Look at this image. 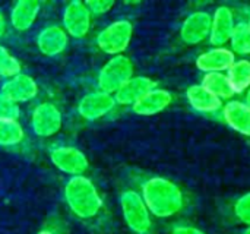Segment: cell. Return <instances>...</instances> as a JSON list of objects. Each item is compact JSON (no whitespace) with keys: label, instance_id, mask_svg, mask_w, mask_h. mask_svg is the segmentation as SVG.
<instances>
[{"label":"cell","instance_id":"obj_1","mask_svg":"<svg viewBox=\"0 0 250 234\" xmlns=\"http://www.w3.org/2000/svg\"><path fill=\"white\" fill-rule=\"evenodd\" d=\"M142 199L148 211L158 218H170L179 214L185 205L183 192L168 179L151 177L142 185Z\"/></svg>","mask_w":250,"mask_h":234},{"label":"cell","instance_id":"obj_2","mask_svg":"<svg viewBox=\"0 0 250 234\" xmlns=\"http://www.w3.org/2000/svg\"><path fill=\"white\" fill-rule=\"evenodd\" d=\"M64 199L69 210L82 220L94 218L103 208V199L95 185L85 176H76L67 180Z\"/></svg>","mask_w":250,"mask_h":234},{"label":"cell","instance_id":"obj_3","mask_svg":"<svg viewBox=\"0 0 250 234\" xmlns=\"http://www.w3.org/2000/svg\"><path fill=\"white\" fill-rule=\"evenodd\" d=\"M133 63L132 60L125 56H113L108 62L101 67L98 73V86L100 91L107 94H116L130 78H133Z\"/></svg>","mask_w":250,"mask_h":234},{"label":"cell","instance_id":"obj_4","mask_svg":"<svg viewBox=\"0 0 250 234\" xmlns=\"http://www.w3.org/2000/svg\"><path fill=\"white\" fill-rule=\"evenodd\" d=\"M120 208L126 226L136 234H148L151 230V213L142 196L135 191H125L120 196Z\"/></svg>","mask_w":250,"mask_h":234},{"label":"cell","instance_id":"obj_5","mask_svg":"<svg viewBox=\"0 0 250 234\" xmlns=\"http://www.w3.org/2000/svg\"><path fill=\"white\" fill-rule=\"evenodd\" d=\"M133 37V25L127 19H119L107 25L98 35H97V45L98 48L113 56L123 54L129 47Z\"/></svg>","mask_w":250,"mask_h":234},{"label":"cell","instance_id":"obj_6","mask_svg":"<svg viewBox=\"0 0 250 234\" xmlns=\"http://www.w3.org/2000/svg\"><path fill=\"white\" fill-rule=\"evenodd\" d=\"M62 125V113L53 103H41L34 108L31 116V128L37 136L50 138L60 132Z\"/></svg>","mask_w":250,"mask_h":234},{"label":"cell","instance_id":"obj_7","mask_svg":"<svg viewBox=\"0 0 250 234\" xmlns=\"http://www.w3.org/2000/svg\"><path fill=\"white\" fill-rule=\"evenodd\" d=\"M91 12L85 1L73 0L67 3L63 12V29L72 38H83L91 29Z\"/></svg>","mask_w":250,"mask_h":234},{"label":"cell","instance_id":"obj_8","mask_svg":"<svg viewBox=\"0 0 250 234\" xmlns=\"http://www.w3.org/2000/svg\"><path fill=\"white\" fill-rule=\"evenodd\" d=\"M50 160L54 164L56 169L60 171L76 177V176H83L85 171L89 167V161L86 155L73 147H59L54 148L50 152Z\"/></svg>","mask_w":250,"mask_h":234},{"label":"cell","instance_id":"obj_9","mask_svg":"<svg viewBox=\"0 0 250 234\" xmlns=\"http://www.w3.org/2000/svg\"><path fill=\"white\" fill-rule=\"evenodd\" d=\"M116 107L114 95L95 91L86 94L78 104V113L82 119L88 122H95L104 116H107Z\"/></svg>","mask_w":250,"mask_h":234},{"label":"cell","instance_id":"obj_10","mask_svg":"<svg viewBox=\"0 0 250 234\" xmlns=\"http://www.w3.org/2000/svg\"><path fill=\"white\" fill-rule=\"evenodd\" d=\"M211 31V15L208 12H193L182 23L180 38L185 44L195 45L209 38Z\"/></svg>","mask_w":250,"mask_h":234},{"label":"cell","instance_id":"obj_11","mask_svg":"<svg viewBox=\"0 0 250 234\" xmlns=\"http://www.w3.org/2000/svg\"><path fill=\"white\" fill-rule=\"evenodd\" d=\"M234 62H236V56L230 48L214 47L198 56L196 67L205 75L207 73H224L231 67Z\"/></svg>","mask_w":250,"mask_h":234},{"label":"cell","instance_id":"obj_12","mask_svg":"<svg viewBox=\"0 0 250 234\" xmlns=\"http://www.w3.org/2000/svg\"><path fill=\"white\" fill-rule=\"evenodd\" d=\"M236 21L230 7L220 6L211 15V31L209 41L214 47H223L230 41V37L234 31Z\"/></svg>","mask_w":250,"mask_h":234},{"label":"cell","instance_id":"obj_13","mask_svg":"<svg viewBox=\"0 0 250 234\" xmlns=\"http://www.w3.org/2000/svg\"><path fill=\"white\" fill-rule=\"evenodd\" d=\"M1 94L9 97L16 104L28 103L38 94V85L34 78L26 73H19L10 79H7L1 86Z\"/></svg>","mask_w":250,"mask_h":234},{"label":"cell","instance_id":"obj_14","mask_svg":"<svg viewBox=\"0 0 250 234\" xmlns=\"http://www.w3.org/2000/svg\"><path fill=\"white\" fill-rule=\"evenodd\" d=\"M69 43V35L62 26L50 25L41 29L37 35V47L38 50L48 57H56L62 54Z\"/></svg>","mask_w":250,"mask_h":234},{"label":"cell","instance_id":"obj_15","mask_svg":"<svg viewBox=\"0 0 250 234\" xmlns=\"http://www.w3.org/2000/svg\"><path fill=\"white\" fill-rule=\"evenodd\" d=\"M154 88H155V82L151 78L133 76L114 94L116 104L132 107L135 103H138L145 94H148Z\"/></svg>","mask_w":250,"mask_h":234},{"label":"cell","instance_id":"obj_16","mask_svg":"<svg viewBox=\"0 0 250 234\" xmlns=\"http://www.w3.org/2000/svg\"><path fill=\"white\" fill-rule=\"evenodd\" d=\"M173 101L171 94L167 89L163 88H154L148 94H145L138 103L132 106V110L138 116H155L161 111H164Z\"/></svg>","mask_w":250,"mask_h":234},{"label":"cell","instance_id":"obj_17","mask_svg":"<svg viewBox=\"0 0 250 234\" xmlns=\"http://www.w3.org/2000/svg\"><path fill=\"white\" fill-rule=\"evenodd\" d=\"M223 117L233 130L250 136V110L243 101L230 100L223 108Z\"/></svg>","mask_w":250,"mask_h":234},{"label":"cell","instance_id":"obj_18","mask_svg":"<svg viewBox=\"0 0 250 234\" xmlns=\"http://www.w3.org/2000/svg\"><path fill=\"white\" fill-rule=\"evenodd\" d=\"M40 1L37 0H19L13 4L10 10V23L16 31H28L38 13H40Z\"/></svg>","mask_w":250,"mask_h":234},{"label":"cell","instance_id":"obj_19","mask_svg":"<svg viewBox=\"0 0 250 234\" xmlns=\"http://www.w3.org/2000/svg\"><path fill=\"white\" fill-rule=\"evenodd\" d=\"M189 106L199 113H215L223 107V101L211 94L202 84L192 85L186 91Z\"/></svg>","mask_w":250,"mask_h":234},{"label":"cell","instance_id":"obj_20","mask_svg":"<svg viewBox=\"0 0 250 234\" xmlns=\"http://www.w3.org/2000/svg\"><path fill=\"white\" fill-rule=\"evenodd\" d=\"M227 78L233 86L234 94L246 92L250 88V60L239 59L227 70Z\"/></svg>","mask_w":250,"mask_h":234},{"label":"cell","instance_id":"obj_21","mask_svg":"<svg viewBox=\"0 0 250 234\" xmlns=\"http://www.w3.org/2000/svg\"><path fill=\"white\" fill-rule=\"evenodd\" d=\"M202 85L215 97L223 100H231L234 95L233 86L227 78V73H207L204 75Z\"/></svg>","mask_w":250,"mask_h":234},{"label":"cell","instance_id":"obj_22","mask_svg":"<svg viewBox=\"0 0 250 234\" xmlns=\"http://www.w3.org/2000/svg\"><path fill=\"white\" fill-rule=\"evenodd\" d=\"M25 138V132L18 120L0 119V147L19 145Z\"/></svg>","mask_w":250,"mask_h":234},{"label":"cell","instance_id":"obj_23","mask_svg":"<svg viewBox=\"0 0 250 234\" xmlns=\"http://www.w3.org/2000/svg\"><path fill=\"white\" fill-rule=\"evenodd\" d=\"M230 50L234 54L249 56L250 54V28L246 22L236 23L234 31L230 37Z\"/></svg>","mask_w":250,"mask_h":234},{"label":"cell","instance_id":"obj_24","mask_svg":"<svg viewBox=\"0 0 250 234\" xmlns=\"http://www.w3.org/2000/svg\"><path fill=\"white\" fill-rule=\"evenodd\" d=\"M21 70H22V66L19 60L6 47L0 44V76L10 79L19 75Z\"/></svg>","mask_w":250,"mask_h":234},{"label":"cell","instance_id":"obj_25","mask_svg":"<svg viewBox=\"0 0 250 234\" xmlns=\"http://www.w3.org/2000/svg\"><path fill=\"white\" fill-rule=\"evenodd\" d=\"M19 114H21L19 104H16L9 97L0 92V119L18 120Z\"/></svg>","mask_w":250,"mask_h":234},{"label":"cell","instance_id":"obj_26","mask_svg":"<svg viewBox=\"0 0 250 234\" xmlns=\"http://www.w3.org/2000/svg\"><path fill=\"white\" fill-rule=\"evenodd\" d=\"M234 214L242 223L250 226V192L237 199L234 205Z\"/></svg>","mask_w":250,"mask_h":234},{"label":"cell","instance_id":"obj_27","mask_svg":"<svg viewBox=\"0 0 250 234\" xmlns=\"http://www.w3.org/2000/svg\"><path fill=\"white\" fill-rule=\"evenodd\" d=\"M85 4L89 9L91 15H104L113 9L114 1H111V0H89V1H85Z\"/></svg>","mask_w":250,"mask_h":234},{"label":"cell","instance_id":"obj_28","mask_svg":"<svg viewBox=\"0 0 250 234\" xmlns=\"http://www.w3.org/2000/svg\"><path fill=\"white\" fill-rule=\"evenodd\" d=\"M171 234H205L202 230L192 226H177L171 230Z\"/></svg>","mask_w":250,"mask_h":234},{"label":"cell","instance_id":"obj_29","mask_svg":"<svg viewBox=\"0 0 250 234\" xmlns=\"http://www.w3.org/2000/svg\"><path fill=\"white\" fill-rule=\"evenodd\" d=\"M6 19H4V16H3V13H1V10H0V38L1 37H4V34H6Z\"/></svg>","mask_w":250,"mask_h":234},{"label":"cell","instance_id":"obj_30","mask_svg":"<svg viewBox=\"0 0 250 234\" xmlns=\"http://www.w3.org/2000/svg\"><path fill=\"white\" fill-rule=\"evenodd\" d=\"M245 104L248 106V108L250 110V88L246 91V101H245Z\"/></svg>","mask_w":250,"mask_h":234},{"label":"cell","instance_id":"obj_31","mask_svg":"<svg viewBox=\"0 0 250 234\" xmlns=\"http://www.w3.org/2000/svg\"><path fill=\"white\" fill-rule=\"evenodd\" d=\"M37 234H54L53 232H50V230H41L40 233H37Z\"/></svg>","mask_w":250,"mask_h":234},{"label":"cell","instance_id":"obj_32","mask_svg":"<svg viewBox=\"0 0 250 234\" xmlns=\"http://www.w3.org/2000/svg\"><path fill=\"white\" fill-rule=\"evenodd\" d=\"M243 234H250V226H248V229L243 232Z\"/></svg>","mask_w":250,"mask_h":234},{"label":"cell","instance_id":"obj_33","mask_svg":"<svg viewBox=\"0 0 250 234\" xmlns=\"http://www.w3.org/2000/svg\"><path fill=\"white\" fill-rule=\"evenodd\" d=\"M248 25H249V28H250V15H249V19H248V22H246Z\"/></svg>","mask_w":250,"mask_h":234}]
</instances>
